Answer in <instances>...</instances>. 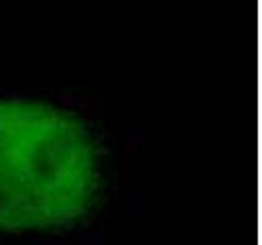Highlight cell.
<instances>
[{"instance_id": "cell-1", "label": "cell", "mask_w": 262, "mask_h": 245, "mask_svg": "<svg viewBox=\"0 0 262 245\" xmlns=\"http://www.w3.org/2000/svg\"><path fill=\"white\" fill-rule=\"evenodd\" d=\"M98 148L73 115L0 100V231L60 229L98 195Z\"/></svg>"}]
</instances>
